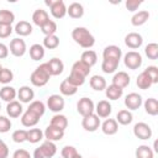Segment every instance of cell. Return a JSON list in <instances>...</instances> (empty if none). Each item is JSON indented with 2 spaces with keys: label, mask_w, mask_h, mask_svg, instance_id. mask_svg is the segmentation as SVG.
Masks as SVG:
<instances>
[{
  "label": "cell",
  "mask_w": 158,
  "mask_h": 158,
  "mask_svg": "<svg viewBox=\"0 0 158 158\" xmlns=\"http://www.w3.org/2000/svg\"><path fill=\"white\" fill-rule=\"evenodd\" d=\"M10 52L12 56L15 57H22L26 53V42L22 38H14L10 42V47H9Z\"/></svg>",
  "instance_id": "obj_9"
},
{
  "label": "cell",
  "mask_w": 158,
  "mask_h": 158,
  "mask_svg": "<svg viewBox=\"0 0 158 158\" xmlns=\"http://www.w3.org/2000/svg\"><path fill=\"white\" fill-rule=\"evenodd\" d=\"M46 5L49 6L51 14L54 19H63L67 15V6L63 0H46Z\"/></svg>",
  "instance_id": "obj_3"
},
{
  "label": "cell",
  "mask_w": 158,
  "mask_h": 158,
  "mask_svg": "<svg viewBox=\"0 0 158 158\" xmlns=\"http://www.w3.org/2000/svg\"><path fill=\"white\" fill-rule=\"evenodd\" d=\"M148 19H149V12L147 10H141L131 17V23L133 26H142L148 21Z\"/></svg>",
  "instance_id": "obj_27"
},
{
  "label": "cell",
  "mask_w": 158,
  "mask_h": 158,
  "mask_svg": "<svg viewBox=\"0 0 158 158\" xmlns=\"http://www.w3.org/2000/svg\"><path fill=\"white\" fill-rule=\"evenodd\" d=\"M89 84H90L91 89H94L96 91L105 90V88H106V80L101 75H93L89 80Z\"/></svg>",
  "instance_id": "obj_31"
},
{
  "label": "cell",
  "mask_w": 158,
  "mask_h": 158,
  "mask_svg": "<svg viewBox=\"0 0 158 158\" xmlns=\"http://www.w3.org/2000/svg\"><path fill=\"white\" fill-rule=\"evenodd\" d=\"M121 56H122V51L120 47L117 46H107L104 48L102 51V58L104 59H115V60H118L121 59Z\"/></svg>",
  "instance_id": "obj_12"
},
{
  "label": "cell",
  "mask_w": 158,
  "mask_h": 158,
  "mask_svg": "<svg viewBox=\"0 0 158 158\" xmlns=\"http://www.w3.org/2000/svg\"><path fill=\"white\" fill-rule=\"evenodd\" d=\"M17 98L20 100V102H31L33 101V98H35V91L27 86V85H23L17 91Z\"/></svg>",
  "instance_id": "obj_18"
},
{
  "label": "cell",
  "mask_w": 158,
  "mask_h": 158,
  "mask_svg": "<svg viewBox=\"0 0 158 158\" xmlns=\"http://www.w3.org/2000/svg\"><path fill=\"white\" fill-rule=\"evenodd\" d=\"M133 135L139 139H149L152 137V128L146 122H137L133 126Z\"/></svg>",
  "instance_id": "obj_8"
},
{
  "label": "cell",
  "mask_w": 158,
  "mask_h": 158,
  "mask_svg": "<svg viewBox=\"0 0 158 158\" xmlns=\"http://www.w3.org/2000/svg\"><path fill=\"white\" fill-rule=\"evenodd\" d=\"M49 125L53 126V127H57V128H59V130H62V131H64V130L68 127V118H67V116H64V115L56 114V115L51 118V123H49Z\"/></svg>",
  "instance_id": "obj_28"
},
{
  "label": "cell",
  "mask_w": 158,
  "mask_h": 158,
  "mask_svg": "<svg viewBox=\"0 0 158 158\" xmlns=\"http://www.w3.org/2000/svg\"><path fill=\"white\" fill-rule=\"evenodd\" d=\"M142 43H143V38H142V36H141L139 33H137V32H130V33H127L126 37H125V44H126L128 48H131V49H137V48H139V47L142 46Z\"/></svg>",
  "instance_id": "obj_10"
},
{
  "label": "cell",
  "mask_w": 158,
  "mask_h": 158,
  "mask_svg": "<svg viewBox=\"0 0 158 158\" xmlns=\"http://www.w3.org/2000/svg\"><path fill=\"white\" fill-rule=\"evenodd\" d=\"M12 158H32V157H31V154H30L26 149L20 148V149H16V151L14 152Z\"/></svg>",
  "instance_id": "obj_53"
},
{
  "label": "cell",
  "mask_w": 158,
  "mask_h": 158,
  "mask_svg": "<svg viewBox=\"0 0 158 158\" xmlns=\"http://www.w3.org/2000/svg\"><path fill=\"white\" fill-rule=\"evenodd\" d=\"M41 31L44 36H51V35H54L57 32V23L52 20L47 21L42 27H41Z\"/></svg>",
  "instance_id": "obj_45"
},
{
  "label": "cell",
  "mask_w": 158,
  "mask_h": 158,
  "mask_svg": "<svg viewBox=\"0 0 158 158\" xmlns=\"http://www.w3.org/2000/svg\"><path fill=\"white\" fill-rule=\"evenodd\" d=\"M11 126H12V123H11L10 118L0 115V133H5V132L10 131Z\"/></svg>",
  "instance_id": "obj_50"
},
{
  "label": "cell",
  "mask_w": 158,
  "mask_h": 158,
  "mask_svg": "<svg viewBox=\"0 0 158 158\" xmlns=\"http://www.w3.org/2000/svg\"><path fill=\"white\" fill-rule=\"evenodd\" d=\"M22 111H23V109H22V105H21L20 101L14 100V101H11V102H7L6 112H7V115H9L10 117L16 118V117H19L20 115H22Z\"/></svg>",
  "instance_id": "obj_20"
},
{
  "label": "cell",
  "mask_w": 158,
  "mask_h": 158,
  "mask_svg": "<svg viewBox=\"0 0 158 158\" xmlns=\"http://www.w3.org/2000/svg\"><path fill=\"white\" fill-rule=\"evenodd\" d=\"M40 118H41V117H38V116H37L36 114H33L32 111L26 110V111L22 114V116H21V123H22L25 127H33V126H36V125L38 123Z\"/></svg>",
  "instance_id": "obj_17"
},
{
  "label": "cell",
  "mask_w": 158,
  "mask_h": 158,
  "mask_svg": "<svg viewBox=\"0 0 158 158\" xmlns=\"http://www.w3.org/2000/svg\"><path fill=\"white\" fill-rule=\"evenodd\" d=\"M144 110L148 115L151 116H157L158 115V101L154 98H148L144 101Z\"/></svg>",
  "instance_id": "obj_33"
},
{
  "label": "cell",
  "mask_w": 158,
  "mask_h": 158,
  "mask_svg": "<svg viewBox=\"0 0 158 158\" xmlns=\"http://www.w3.org/2000/svg\"><path fill=\"white\" fill-rule=\"evenodd\" d=\"M47 67H48V70H49V74L51 77L52 75H59L63 73V69H64V64L63 62L59 59V58H52L47 62Z\"/></svg>",
  "instance_id": "obj_15"
},
{
  "label": "cell",
  "mask_w": 158,
  "mask_h": 158,
  "mask_svg": "<svg viewBox=\"0 0 158 158\" xmlns=\"http://www.w3.org/2000/svg\"><path fill=\"white\" fill-rule=\"evenodd\" d=\"M9 56V47L0 42V59H4Z\"/></svg>",
  "instance_id": "obj_55"
},
{
  "label": "cell",
  "mask_w": 158,
  "mask_h": 158,
  "mask_svg": "<svg viewBox=\"0 0 158 158\" xmlns=\"http://www.w3.org/2000/svg\"><path fill=\"white\" fill-rule=\"evenodd\" d=\"M38 148L41 149L44 158H52L57 153V146L54 144V142H51V141H44Z\"/></svg>",
  "instance_id": "obj_25"
},
{
  "label": "cell",
  "mask_w": 158,
  "mask_h": 158,
  "mask_svg": "<svg viewBox=\"0 0 158 158\" xmlns=\"http://www.w3.org/2000/svg\"><path fill=\"white\" fill-rule=\"evenodd\" d=\"M118 60H115V59H102V63H101V69L104 73L106 74H111L114 72H116L117 67H118Z\"/></svg>",
  "instance_id": "obj_36"
},
{
  "label": "cell",
  "mask_w": 158,
  "mask_h": 158,
  "mask_svg": "<svg viewBox=\"0 0 158 158\" xmlns=\"http://www.w3.org/2000/svg\"><path fill=\"white\" fill-rule=\"evenodd\" d=\"M72 85H74V86H80V85H83L84 83H85V78H83V77H80V75H78V74H74V73H70L67 78H65Z\"/></svg>",
  "instance_id": "obj_48"
},
{
  "label": "cell",
  "mask_w": 158,
  "mask_h": 158,
  "mask_svg": "<svg viewBox=\"0 0 158 158\" xmlns=\"http://www.w3.org/2000/svg\"><path fill=\"white\" fill-rule=\"evenodd\" d=\"M7 157H9V147L2 139H0V158H7Z\"/></svg>",
  "instance_id": "obj_54"
},
{
  "label": "cell",
  "mask_w": 158,
  "mask_h": 158,
  "mask_svg": "<svg viewBox=\"0 0 158 158\" xmlns=\"http://www.w3.org/2000/svg\"><path fill=\"white\" fill-rule=\"evenodd\" d=\"M15 21V15L10 10H0V23L1 25H11Z\"/></svg>",
  "instance_id": "obj_42"
},
{
  "label": "cell",
  "mask_w": 158,
  "mask_h": 158,
  "mask_svg": "<svg viewBox=\"0 0 158 158\" xmlns=\"http://www.w3.org/2000/svg\"><path fill=\"white\" fill-rule=\"evenodd\" d=\"M43 132L40 128H30L27 131V139L30 143H37L43 138Z\"/></svg>",
  "instance_id": "obj_39"
},
{
  "label": "cell",
  "mask_w": 158,
  "mask_h": 158,
  "mask_svg": "<svg viewBox=\"0 0 158 158\" xmlns=\"http://www.w3.org/2000/svg\"><path fill=\"white\" fill-rule=\"evenodd\" d=\"M90 67H88L86 64H84L81 60H77L73 65H72V69H70V73H74V74H78L83 78H86L90 73Z\"/></svg>",
  "instance_id": "obj_22"
},
{
  "label": "cell",
  "mask_w": 158,
  "mask_h": 158,
  "mask_svg": "<svg viewBox=\"0 0 158 158\" xmlns=\"http://www.w3.org/2000/svg\"><path fill=\"white\" fill-rule=\"evenodd\" d=\"M49 78H51V74H49L47 63H42L41 65H38V67L31 73L30 80H31V83H32L35 86L41 88V86H44V85L48 83Z\"/></svg>",
  "instance_id": "obj_2"
},
{
  "label": "cell",
  "mask_w": 158,
  "mask_h": 158,
  "mask_svg": "<svg viewBox=\"0 0 158 158\" xmlns=\"http://www.w3.org/2000/svg\"><path fill=\"white\" fill-rule=\"evenodd\" d=\"M27 110L32 111V112L36 114L38 117H42V116L44 115L46 106H44V104H43L41 100H35V101H31V102H30V106H28Z\"/></svg>",
  "instance_id": "obj_37"
},
{
  "label": "cell",
  "mask_w": 158,
  "mask_h": 158,
  "mask_svg": "<svg viewBox=\"0 0 158 158\" xmlns=\"http://www.w3.org/2000/svg\"><path fill=\"white\" fill-rule=\"evenodd\" d=\"M144 72L148 74V77L151 78L152 83L153 84H157L158 83V68L156 65H149L144 69Z\"/></svg>",
  "instance_id": "obj_49"
},
{
  "label": "cell",
  "mask_w": 158,
  "mask_h": 158,
  "mask_svg": "<svg viewBox=\"0 0 158 158\" xmlns=\"http://www.w3.org/2000/svg\"><path fill=\"white\" fill-rule=\"evenodd\" d=\"M1 69H2V67H1V64H0V70H1Z\"/></svg>",
  "instance_id": "obj_57"
},
{
  "label": "cell",
  "mask_w": 158,
  "mask_h": 158,
  "mask_svg": "<svg viewBox=\"0 0 158 158\" xmlns=\"http://www.w3.org/2000/svg\"><path fill=\"white\" fill-rule=\"evenodd\" d=\"M12 27L11 25H1L0 23V38H7L12 33Z\"/></svg>",
  "instance_id": "obj_51"
},
{
  "label": "cell",
  "mask_w": 158,
  "mask_h": 158,
  "mask_svg": "<svg viewBox=\"0 0 158 158\" xmlns=\"http://www.w3.org/2000/svg\"><path fill=\"white\" fill-rule=\"evenodd\" d=\"M101 122H100V117L96 115V114H91V115H88L85 117H83V121H81V126L85 131L88 132H94L96 131L99 127H100Z\"/></svg>",
  "instance_id": "obj_7"
},
{
  "label": "cell",
  "mask_w": 158,
  "mask_h": 158,
  "mask_svg": "<svg viewBox=\"0 0 158 158\" xmlns=\"http://www.w3.org/2000/svg\"><path fill=\"white\" fill-rule=\"evenodd\" d=\"M72 38L75 43H78L83 48H91L95 43L94 36L85 27H75L72 31Z\"/></svg>",
  "instance_id": "obj_1"
},
{
  "label": "cell",
  "mask_w": 158,
  "mask_h": 158,
  "mask_svg": "<svg viewBox=\"0 0 158 158\" xmlns=\"http://www.w3.org/2000/svg\"><path fill=\"white\" fill-rule=\"evenodd\" d=\"M142 105V96L137 93H130L125 98V106L128 110H137Z\"/></svg>",
  "instance_id": "obj_11"
},
{
  "label": "cell",
  "mask_w": 158,
  "mask_h": 158,
  "mask_svg": "<svg viewBox=\"0 0 158 158\" xmlns=\"http://www.w3.org/2000/svg\"><path fill=\"white\" fill-rule=\"evenodd\" d=\"M123 63L128 69H138L142 65V56L136 51H130L123 57Z\"/></svg>",
  "instance_id": "obj_4"
},
{
  "label": "cell",
  "mask_w": 158,
  "mask_h": 158,
  "mask_svg": "<svg viewBox=\"0 0 158 158\" xmlns=\"http://www.w3.org/2000/svg\"><path fill=\"white\" fill-rule=\"evenodd\" d=\"M44 137L47 138V141H51V142H56V141H60L63 137H64V131L57 128V127H53V126H47V128L44 130L43 132Z\"/></svg>",
  "instance_id": "obj_14"
},
{
  "label": "cell",
  "mask_w": 158,
  "mask_h": 158,
  "mask_svg": "<svg viewBox=\"0 0 158 158\" xmlns=\"http://www.w3.org/2000/svg\"><path fill=\"white\" fill-rule=\"evenodd\" d=\"M17 96V91L15 90V88L5 85L4 88L0 89V99L6 101V102H11L15 100V98Z\"/></svg>",
  "instance_id": "obj_24"
},
{
  "label": "cell",
  "mask_w": 158,
  "mask_h": 158,
  "mask_svg": "<svg viewBox=\"0 0 158 158\" xmlns=\"http://www.w3.org/2000/svg\"><path fill=\"white\" fill-rule=\"evenodd\" d=\"M122 94H123V89H121V88H118L114 84L105 88V95L110 100H117L122 96Z\"/></svg>",
  "instance_id": "obj_30"
},
{
  "label": "cell",
  "mask_w": 158,
  "mask_h": 158,
  "mask_svg": "<svg viewBox=\"0 0 158 158\" xmlns=\"http://www.w3.org/2000/svg\"><path fill=\"white\" fill-rule=\"evenodd\" d=\"M59 46V38L56 35H51V36H44L43 40V47L47 49H54Z\"/></svg>",
  "instance_id": "obj_41"
},
{
  "label": "cell",
  "mask_w": 158,
  "mask_h": 158,
  "mask_svg": "<svg viewBox=\"0 0 158 158\" xmlns=\"http://www.w3.org/2000/svg\"><path fill=\"white\" fill-rule=\"evenodd\" d=\"M64 105H65V101H64L63 96L59 94H53L47 98V106L53 112L59 114L64 109Z\"/></svg>",
  "instance_id": "obj_5"
},
{
  "label": "cell",
  "mask_w": 158,
  "mask_h": 158,
  "mask_svg": "<svg viewBox=\"0 0 158 158\" xmlns=\"http://www.w3.org/2000/svg\"><path fill=\"white\" fill-rule=\"evenodd\" d=\"M95 111L100 118H106L110 116L112 111V106L107 100H100L95 106Z\"/></svg>",
  "instance_id": "obj_13"
},
{
  "label": "cell",
  "mask_w": 158,
  "mask_h": 158,
  "mask_svg": "<svg viewBox=\"0 0 158 158\" xmlns=\"http://www.w3.org/2000/svg\"><path fill=\"white\" fill-rule=\"evenodd\" d=\"M0 110H1V104H0Z\"/></svg>",
  "instance_id": "obj_58"
},
{
  "label": "cell",
  "mask_w": 158,
  "mask_h": 158,
  "mask_svg": "<svg viewBox=\"0 0 158 158\" xmlns=\"http://www.w3.org/2000/svg\"><path fill=\"white\" fill-rule=\"evenodd\" d=\"M144 53H146V56H147L149 59H152V60L157 59V58H158V44L154 43V42L148 43V44L146 46V48H144Z\"/></svg>",
  "instance_id": "obj_44"
},
{
  "label": "cell",
  "mask_w": 158,
  "mask_h": 158,
  "mask_svg": "<svg viewBox=\"0 0 158 158\" xmlns=\"http://www.w3.org/2000/svg\"><path fill=\"white\" fill-rule=\"evenodd\" d=\"M141 4H142V0H127V1L125 2L126 9H127L128 11H131V12L136 11Z\"/></svg>",
  "instance_id": "obj_52"
},
{
  "label": "cell",
  "mask_w": 158,
  "mask_h": 158,
  "mask_svg": "<svg viewBox=\"0 0 158 158\" xmlns=\"http://www.w3.org/2000/svg\"><path fill=\"white\" fill-rule=\"evenodd\" d=\"M112 84L123 89L130 84V75L126 72H117L112 78Z\"/></svg>",
  "instance_id": "obj_21"
},
{
  "label": "cell",
  "mask_w": 158,
  "mask_h": 158,
  "mask_svg": "<svg viewBox=\"0 0 158 158\" xmlns=\"http://www.w3.org/2000/svg\"><path fill=\"white\" fill-rule=\"evenodd\" d=\"M100 126H101V131L107 136H112L118 131V123L115 118H106Z\"/></svg>",
  "instance_id": "obj_16"
},
{
  "label": "cell",
  "mask_w": 158,
  "mask_h": 158,
  "mask_svg": "<svg viewBox=\"0 0 158 158\" xmlns=\"http://www.w3.org/2000/svg\"><path fill=\"white\" fill-rule=\"evenodd\" d=\"M11 138L16 143H22L27 139V131L26 130H16V131L12 132Z\"/></svg>",
  "instance_id": "obj_47"
},
{
  "label": "cell",
  "mask_w": 158,
  "mask_h": 158,
  "mask_svg": "<svg viewBox=\"0 0 158 158\" xmlns=\"http://www.w3.org/2000/svg\"><path fill=\"white\" fill-rule=\"evenodd\" d=\"M136 158H154V152L151 147L142 144L138 146L136 149Z\"/></svg>",
  "instance_id": "obj_40"
},
{
  "label": "cell",
  "mask_w": 158,
  "mask_h": 158,
  "mask_svg": "<svg viewBox=\"0 0 158 158\" xmlns=\"http://www.w3.org/2000/svg\"><path fill=\"white\" fill-rule=\"evenodd\" d=\"M136 84H137V86H138L139 89H142V90H147V89H149V88L153 85V83H152L151 78L148 77V74H147L144 70H143V72L137 77Z\"/></svg>",
  "instance_id": "obj_32"
},
{
  "label": "cell",
  "mask_w": 158,
  "mask_h": 158,
  "mask_svg": "<svg viewBox=\"0 0 158 158\" xmlns=\"http://www.w3.org/2000/svg\"><path fill=\"white\" fill-rule=\"evenodd\" d=\"M30 57L33 60H40L44 57V47L40 43H35L30 47Z\"/></svg>",
  "instance_id": "obj_35"
},
{
  "label": "cell",
  "mask_w": 158,
  "mask_h": 158,
  "mask_svg": "<svg viewBox=\"0 0 158 158\" xmlns=\"http://www.w3.org/2000/svg\"><path fill=\"white\" fill-rule=\"evenodd\" d=\"M32 158H44V156L42 154V152H41V149H40V148H36V149H35V152H33Z\"/></svg>",
  "instance_id": "obj_56"
},
{
  "label": "cell",
  "mask_w": 158,
  "mask_h": 158,
  "mask_svg": "<svg viewBox=\"0 0 158 158\" xmlns=\"http://www.w3.org/2000/svg\"><path fill=\"white\" fill-rule=\"evenodd\" d=\"M32 21L36 26L38 27H42L47 21H49V16L47 14L46 10H42V9H37L35 10V12L32 14Z\"/></svg>",
  "instance_id": "obj_19"
},
{
  "label": "cell",
  "mask_w": 158,
  "mask_h": 158,
  "mask_svg": "<svg viewBox=\"0 0 158 158\" xmlns=\"http://www.w3.org/2000/svg\"><path fill=\"white\" fill-rule=\"evenodd\" d=\"M14 79V73L11 72V69L9 68H2L0 70V83L1 84H9L10 81H12Z\"/></svg>",
  "instance_id": "obj_46"
},
{
  "label": "cell",
  "mask_w": 158,
  "mask_h": 158,
  "mask_svg": "<svg viewBox=\"0 0 158 158\" xmlns=\"http://www.w3.org/2000/svg\"><path fill=\"white\" fill-rule=\"evenodd\" d=\"M14 30H15V32L19 36H28V35L32 33V25L28 21L21 20V21H19L15 25V28Z\"/></svg>",
  "instance_id": "obj_23"
},
{
  "label": "cell",
  "mask_w": 158,
  "mask_h": 158,
  "mask_svg": "<svg viewBox=\"0 0 158 158\" xmlns=\"http://www.w3.org/2000/svg\"><path fill=\"white\" fill-rule=\"evenodd\" d=\"M67 14L72 17V19H80L84 15V7L79 2H72L68 7H67Z\"/></svg>",
  "instance_id": "obj_26"
},
{
  "label": "cell",
  "mask_w": 158,
  "mask_h": 158,
  "mask_svg": "<svg viewBox=\"0 0 158 158\" xmlns=\"http://www.w3.org/2000/svg\"><path fill=\"white\" fill-rule=\"evenodd\" d=\"M60 154H62L63 158H83L81 154H79L78 151H77V148L73 147V146H65V147H63Z\"/></svg>",
  "instance_id": "obj_43"
},
{
  "label": "cell",
  "mask_w": 158,
  "mask_h": 158,
  "mask_svg": "<svg viewBox=\"0 0 158 158\" xmlns=\"http://www.w3.org/2000/svg\"><path fill=\"white\" fill-rule=\"evenodd\" d=\"M132 120H133V116H132V114H131L130 110H120V111L117 112V115H116V121H117V123L123 125V126L130 125V123L132 122Z\"/></svg>",
  "instance_id": "obj_34"
},
{
  "label": "cell",
  "mask_w": 158,
  "mask_h": 158,
  "mask_svg": "<svg viewBox=\"0 0 158 158\" xmlns=\"http://www.w3.org/2000/svg\"><path fill=\"white\" fill-rule=\"evenodd\" d=\"M80 60H81L84 64H86L88 67H90V68H91V67L96 63V60H98L96 52H95V51H93V49H86V51H84V52L81 53Z\"/></svg>",
  "instance_id": "obj_29"
},
{
  "label": "cell",
  "mask_w": 158,
  "mask_h": 158,
  "mask_svg": "<svg viewBox=\"0 0 158 158\" xmlns=\"http://www.w3.org/2000/svg\"><path fill=\"white\" fill-rule=\"evenodd\" d=\"M59 90H60V93H62L63 95H65V96H72V95H74V94L78 91V88L74 86V85H72L67 79H64V80L60 83V85H59Z\"/></svg>",
  "instance_id": "obj_38"
},
{
  "label": "cell",
  "mask_w": 158,
  "mask_h": 158,
  "mask_svg": "<svg viewBox=\"0 0 158 158\" xmlns=\"http://www.w3.org/2000/svg\"><path fill=\"white\" fill-rule=\"evenodd\" d=\"M77 110H78V112H79L83 117H85V116H88V115L94 114L95 105H94V102H93L91 99H89V98H81V99H79V101L77 102Z\"/></svg>",
  "instance_id": "obj_6"
}]
</instances>
